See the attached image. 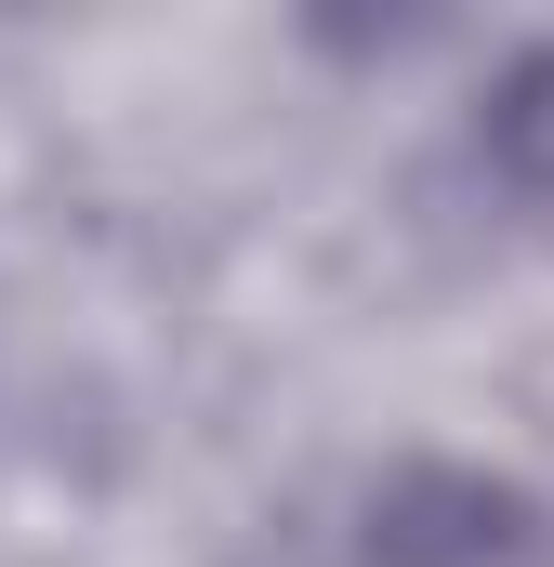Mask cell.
<instances>
[{"label":"cell","mask_w":554,"mask_h":567,"mask_svg":"<svg viewBox=\"0 0 554 567\" xmlns=\"http://www.w3.org/2000/svg\"><path fill=\"white\" fill-rule=\"evenodd\" d=\"M357 555L370 567H542L554 515L489 462H397L357 515Z\"/></svg>","instance_id":"cell-1"},{"label":"cell","mask_w":554,"mask_h":567,"mask_svg":"<svg viewBox=\"0 0 554 567\" xmlns=\"http://www.w3.org/2000/svg\"><path fill=\"white\" fill-rule=\"evenodd\" d=\"M475 145H489V172H502L515 198H554V40H542V53H515V66L489 80Z\"/></svg>","instance_id":"cell-2"}]
</instances>
